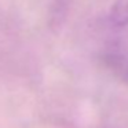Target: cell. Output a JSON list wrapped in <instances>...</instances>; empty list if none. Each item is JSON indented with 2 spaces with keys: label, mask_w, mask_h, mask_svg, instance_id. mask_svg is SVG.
<instances>
[{
  "label": "cell",
  "mask_w": 128,
  "mask_h": 128,
  "mask_svg": "<svg viewBox=\"0 0 128 128\" xmlns=\"http://www.w3.org/2000/svg\"><path fill=\"white\" fill-rule=\"evenodd\" d=\"M102 61L114 77L128 83V39L112 40L105 47Z\"/></svg>",
  "instance_id": "cell-1"
},
{
  "label": "cell",
  "mask_w": 128,
  "mask_h": 128,
  "mask_svg": "<svg viewBox=\"0 0 128 128\" xmlns=\"http://www.w3.org/2000/svg\"><path fill=\"white\" fill-rule=\"evenodd\" d=\"M110 22L116 28L128 26V0H118L110 12Z\"/></svg>",
  "instance_id": "cell-2"
}]
</instances>
